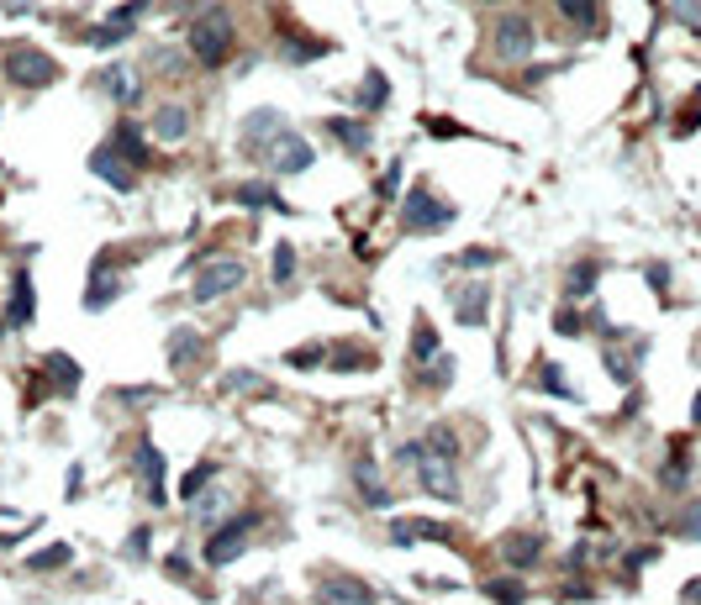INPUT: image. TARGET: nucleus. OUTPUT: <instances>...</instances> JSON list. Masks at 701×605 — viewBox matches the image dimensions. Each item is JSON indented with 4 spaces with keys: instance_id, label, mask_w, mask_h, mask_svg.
<instances>
[{
    "instance_id": "obj_1",
    "label": "nucleus",
    "mask_w": 701,
    "mask_h": 605,
    "mask_svg": "<svg viewBox=\"0 0 701 605\" xmlns=\"http://www.w3.org/2000/svg\"><path fill=\"white\" fill-rule=\"evenodd\" d=\"M396 458H401L411 474H416V485H422L433 500H449V505H459V500H465V485H459V458H449V453H438V447H427V437L401 442V453H396Z\"/></svg>"
},
{
    "instance_id": "obj_2",
    "label": "nucleus",
    "mask_w": 701,
    "mask_h": 605,
    "mask_svg": "<svg viewBox=\"0 0 701 605\" xmlns=\"http://www.w3.org/2000/svg\"><path fill=\"white\" fill-rule=\"evenodd\" d=\"M190 58L195 63H206V69H222L227 58L237 53V27H233V16L222 11V5H206L195 21H190Z\"/></svg>"
},
{
    "instance_id": "obj_3",
    "label": "nucleus",
    "mask_w": 701,
    "mask_h": 605,
    "mask_svg": "<svg viewBox=\"0 0 701 605\" xmlns=\"http://www.w3.org/2000/svg\"><path fill=\"white\" fill-rule=\"evenodd\" d=\"M0 74L21 90H48V85H59V58L32 48V43H11L0 58Z\"/></svg>"
},
{
    "instance_id": "obj_4",
    "label": "nucleus",
    "mask_w": 701,
    "mask_h": 605,
    "mask_svg": "<svg viewBox=\"0 0 701 605\" xmlns=\"http://www.w3.org/2000/svg\"><path fill=\"white\" fill-rule=\"evenodd\" d=\"M253 527H259V511H233L227 521H217V527H211V537H206L201 558H206L211 568H227V563H237V558L248 552Z\"/></svg>"
},
{
    "instance_id": "obj_5",
    "label": "nucleus",
    "mask_w": 701,
    "mask_h": 605,
    "mask_svg": "<svg viewBox=\"0 0 701 605\" xmlns=\"http://www.w3.org/2000/svg\"><path fill=\"white\" fill-rule=\"evenodd\" d=\"M459 217V206H449V200H438L427 184H411L407 200H401V221H407V232L416 237H427V232H443V226H454Z\"/></svg>"
},
{
    "instance_id": "obj_6",
    "label": "nucleus",
    "mask_w": 701,
    "mask_h": 605,
    "mask_svg": "<svg viewBox=\"0 0 701 605\" xmlns=\"http://www.w3.org/2000/svg\"><path fill=\"white\" fill-rule=\"evenodd\" d=\"M132 474H137L143 500H148L153 511H164V505H169V463H164V447H159L153 437L137 442V453H132Z\"/></svg>"
},
{
    "instance_id": "obj_7",
    "label": "nucleus",
    "mask_w": 701,
    "mask_h": 605,
    "mask_svg": "<svg viewBox=\"0 0 701 605\" xmlns=\"http://www.w3.org/2000/svg\"><path fill=\"white\" fill-rule=\"evenodd\" d=\"M491 48H496L501 63H523V58H532V48H538V27H532V16L507 11V16L491 27Z\"/></svg>"
},
{
    "instance_id": "obj_8",
    "label": "nucleus",
    "mask_w": 701,
    "mask_h": 605,
    "mask_svg": "<svg viewBox=\"0 0 701 605\" xmlns=\"http://www.w3.org/2000/svg\"><path fill=\"white\" fill-rule=\"evenodd\" d=\"M280 132H291V121L280 116L275 106H259V110H248L243 116V159H253V164H264L269 159V148L280 143Z\"/></svg>"
},
{
    "instance_id": "obj_9",
    "label": "nucleus",
    "mask_w": 701,
    "mask_h": 605,
    "mask_svg": "<svg viewBox=\"0 0 701 605\" xmlns=\"http://www.w3.org/2000/svg\"><path fill=\"white\" fill-rule=\"evenodd\" d=\"M248 284V264L243 258H206L201 269H195V290H190V300H222V295H233Z\"/></svg>"
},
{
    "instance_id": "obj_10",
    "label": "nucleus",
    "mask_w": 701,
    "mask_h": 605,
    "mask_svg": "<svg viewBox=\"0 0 701 605\" xmlns=\"http://www.w3.org/2000/svg\"><path fill=\"white\" fill-rule=\"evenodd\" d=\"M143 16H148V0H127V5H117L101 27L85 32V43H90V48H121L127 37H137V21H143Z\"/></svg>"
},
{
    "instance_id": "obj_11",
    "label": "nucleus",
    "mask_w": 701,
    "mask_h": 605,
    "mask_svg": "<svg viewBox=\"0 0 701 605\" xmlns=\"http://www.w3.org/2000/svg\"><path fill=\"white\" fill-rule=\"evenodd\" d=\"M391 543H396V548H416V543L459 548V543H454V527H449V521H433V516H396V521H391Z\"/></svg>"
},
{
    "instance_id": "obj_12",
    "label": "nucleus",
    "mask_w": 701,
    "mask_h": 605,
    "mask_svg": "<svg viewBox=\"0 0 701 605\" xmlns=\"http://www.w3.org/2000/svg\"><path fill=\"white\" fill-rule=\"evenodd\" d=\"M449 306H454V322H459V327H485V316H491V284H485V279L454 284V290H449Z\"/></svg>"
},
{
    "instance_id": "obj_13",
    "label": "nucleus",
    "mask_w": 701,
    "mask_h": 605,
    "mask_svg": "<svg viewBox=\"0 0 701 605\" xmlns=\"http://www.w3.org/2000/svg\"><path fill=\"white\" fill-rule=\"evenodd\" d=\"M117 295H121L117 258H111V253H101V258L90 264V284H85V311H106V306H111Z\"/></svg>"
},
{
    "instance_id": "obj_14",
    "label": "nucleus",
    "mask_w": 701,
    "mask_h": 605,
    "mask_svg": "<svg viewBox=\"0 0 701 605\" xmlns=\"http://www.w3.org/2000/svg\"><path fill=\"white\" fill-rule=\"evenodd\" d=\"M264 164L275 168V174H306V168L317 164V153H311V143H306L301 132H280V143L269 148Z\"/></svg>"
},
{
    "instance_id": "obj_15",
    "label": "nucleus",
    "mask_w": 701,
    "mask_h": 605,
    "mask_svg": "<svg viewBox=\"0 0 701 605\" xmlns=\"http://www.w3.org/2000/svg\"><path fill=\"white\" fill-rule=\"evenodd\" d=\"M111 148H117L121 159L137 168V174H143V168H153V143L143 137V127H137L132 116H121L117 127H111Z\"/></svg>"
},
{
    "instance_id": "obj_16",
    "label": "nucleus",
    "mask_w": 701,
    "mask_h": 605,
    "mask_svg": "<svg viewBox=\"0 0 701 605\" xmlns=\"http://www.w3.org/2000/svg\"><path fill=\"white\" fill-rule=\"evenodd\" d=\"M90 174H95L101 184H111V190H121V195H127V190L137 184V168L127 164V159H121L117 148H111V143H101V148L90 153Z\"/></svg>"
},
{
    "instance_id": "obj_17",
    "label": "nucleus",
    "mask_w": 701,
    "mask_h": 605,
    "mask_svg": "<svg viewBox=\"0 0 701 605\" xmlns=\"http://www.w3.org/2000/svg\"><path fill=\"white\" fill-rule=\"evenodd\" d=\"M148 137H153V143H164V148L185 143V137H190V110L179 106V101L159 106V110H153V121H148Z\"/></svg>"
},
{
    "instance_id": "obj_18",
    "label": "nucleus",
    "mask_w": 701,
    "mask_h": 605,
    "mask_svg": "<svg viewBox=\"0 0 701 605\" xmlns=\"http://www.w3.org/2000/svg\"><path fill=\"white\" fill-rule=\"evenodd\" d=\"M322 605H375V590L364 585V579H353V574H333V579H322Z\"/></svg>"
},
{
    "instance_id": "obj_19",
    "label": "nucleus",
    "mask_w": 701,
    "mask_h": 605,
    "mask_svg": "<svg viewBox=\"0 0 701 605\" xmlns=\"http://www.w3.org/2000/svg\"><path fill=\"white\" fill-rule=\"evenodd\" d=\"M164 358H169V369L185 374L195 358H206V337H201L195 327H175V331H169V342H164Z\"/></svg>"
},
{
    "instance_id": "obj_20",
    "label": "nucleus",
    "mask_w": 701,
    "mask_h": 605,
    "mask_svg": "<svg viewBox=\"0 0 701 605\" xmlns=\"http://www.w3.org/2000/svg\"><path fill=\"white\" fill-rule=\"evenodd\" d=\"M322 127H327V137H333L338 148H349V153H364V148L375 143V127L359 121V116H327Z\"/></svg>"
},
{
    "instance_id": "obj_21",
    "label": "nucleus",
    "mask_w": 701,
    "mask_h": 605,
    "mask_svg": "<svg viewBox=\"0 0 701 605\" xmlns=\"http://www.w3.org/2000/svg\"><path fill=\"white\" fill-rule=\"evenodd\" d=\"M95 90H101L106 101H117L121 110L143 95V85H137V79H132V69H121V63H111V69H101V74H95Z\"/></svg>"
},
{
    "instance_id": "obj_22",
    "label": "nucleus",
    "mask_w": 701,
    "mask_h": 605,
    "mask_svg": "<svg viewBox=\"0 0 701 605\" xmlns=\"http://www.w3.org/2000/svg\"><path fill=\"white\" fill-rule=\"evenodd\" d=\"M37 369H43V380L54 385V395H74V389H79V380H85V369H79L69 353H43V364H37Z\"/></svg>"
},
{
    "instance_id": "obj_23",
    "label": "nucleus",
    "mask_w": 701,
    "mask_h": 605,
    "mask_svg": "<svg viewBox=\"0 0 701 605\" xmlns=\"http://www.w3.org/2000/svg\"><path fill=\"white\" fill-rule=\"evenodd\" d=\"M501 563H512V568L543 563V532H512V537H501Z\"/></svg>"
},
{
    "instance_id": "obj_24",
    "label": "nucleus",
    "mask_w": 701,
    "mask_h": 605,
    "mask_svg": "<svg viewBox=\"0 0 701 605\" xmlns=\"http://www.w3.org/2000/svg\"><path fill=\"white\" fill-rule=\"evenodd\" d=\"M32 316H37V306H32V274L16 269V279H11V306H5V327H27Z\"/></svg>"
},
{
    "instance_id": "obj_25",
    "label": "nucleus",
    "mask_w": 701,
    "mask_h": 605,
    "mask_svg": "<svg viewBox=\"0 0 701 605\" xmlns=\"http://www.w3.org/2000/svg\"><path fill=\"white\" fill-rule=\"evenodd\" d=\"M554 11L565 16L570 32H596L601 27V0H554Z\"/></svg>"
},
{
    "instance_id": "obj_26",
    "label": "nucleus",
    "mask_w": 701,
    "mask_h": 605,
    "mask_svg": "<svg viewBox=\"0 0 701 605\" xmlns=\"http://www.w3.org/2000/svg\"><path fill=\"white\" fill-rule=\"evenodd\" d=\"M369 364H375V353L359 347V342H338V347H327V369H333V374H364Z\"/></svg>"
},
{
    "instance_id": "obj_27",
    "label": "nucleus",
    "mask_w": 701,
    "mask_h": 605,
    "mask_svg": "<svg viewBox=\"0 0 701 605\" xmlns=\"http://www.w3.org/2000/svg\"><path fill=\"white\" fill-rule=\"evenodd\" d=\"M353 485H359L364 505H375V511H385V505H391V490L380 485V474H375V463H369V458H359V463H353Z\"/></svg>"
},
{
    "instance_id": "obj_28",
    "label": "nucleus",
    "mask_w": 701,
    "mask_h": 605,
    "mask_svg": "<svg viewBox=\"0 0 701 605\" xmlns=\"http://www.w3.org/2000/svg\"><path fill=\"white\" fill-rule=\"evenodd\" d=\"M237 206H248V211H291V206H285V195H280L275 184H259V179L237 190Z\"/></svg>"
},
{
    "instance_id": "obj_29",
    "label": "nucleus",
    "mask_w": 701,
    "mask_h": 605,
    "mask_svg": "<svg viewBox=\"0 0 701 605\" xmlns=\"http://www.w3.org/2000/svg\"><path fill=\"white\" fill-rule=\"evenodd\" d=\"M596 279H601V264H596V258H581V264H570L565 295H570V300H590V295H596Z\"/></svg>"
},
{
    "instance_id": "obj_30",
    "label": "nucleus",
    "mask_w": 701,
    "mask_h": 605,
    "mask_svg": "<svg viewBox=\"0 0 701 605\" xmlns=\"http://www.w3.org/2000/svg\"><path fill=\"white\" fill-rule=\"evenodd\" d=\"M438 353H443V342H438V331H433L427 322H422V316H416V327H411V364L422 369V364H433Z\"/></svg>"
},
{
    "instance_id": "obj_31",
    "label": "nucleus",
    "mask_w": 701,
    "mask_h": 605,
    "mask_svg": "<svg viewBox=\"0 0 701 605\" xmlns=\"http://www.w3.org/2000/svg\"><path fill=\"white\" fill-rule=\"evenodd\" d=\"M532 385L548 389V395H565V400H575V389L565 385V369H559L554 358H538V369H532Z\"/></svg>"
},
{
    "instance_id": "obj_32",
    "label": "nucleus",
    "mask_w": 701,
    "mask_h": 605,
    "mask_svg": "<svg viewBox=\"0 0 701 605\" xmlns=\"http://www.w3.org/2000/svg\"><path fill=\"white\" fill-rule=\"evenodd\" d=\"M217 469H222L217 458H206V463H195V469H190V474L179 479V500H195L201 490H206V485H211V479H217Z\"/></svg>"
},
{
    "instance_id": "obj_33",
    "label": "nucleus",
    "mask_w": 701,
    "mask_h": 605,
    "mask_svg": "<svg viewBox=\"0 0 701 605\" xmlns=\"http://www.w3.org/2000/svg\"><path fill=\"white\" fill-rule=\"evenodd\" d=\"M295 248L291 242H275V264H269V279H275V290H291V279H295Z\"/></svg>"
},
{
    "instance_id": "obj_34",
    "label": "nucleus",
    "mask_w": 701,
    "mask_h": 605,
    "mask_svg": "<svg viewBox=\"0 0 701 605\" xmlns=\"http://www.w3.org/2000/svg\"><path fill=\"white\" fill-rule=\"evenodd\" d=\"M385 101H391V79H385V74H364V85H359V106L380 110Z\"/></svg>"
},
{
    "instance_id": "obj_35",
    "label": "nucleus",
    "mask_w": 701,
    "mask_h": 605,
    "mask_svg": "<svg viewBox=\"0 0 701 605\" xmlns=\"http://www.w3.org/2000/svg\"><path fill=\"white\" fill-rule=\"evenodd\" d=\"M69 558H74V548H69V543H54V548L32 552V558H27V568H32V574H54V568H63Z\"/></svg>"
},
{
    "instance_id": "obj_36",
    "label": "nucleus",
    "mask_w": 701,
    "mask_h": 605,
    "mask_svg": "<svg viewBox=\"0 0 701 605\" xmlns=\"http://www.w3.org/2000/svg\"><path fill=\"white\" fill-rule=\"evenodd\" d=\"M485 601L491 605H527V590L517 579H491V585H485Z\"/></svg>"
},
{
    "instance_id": "obj_37",
    "label": "nucleus",
    "mask_w": 701,
    "mask_h": 605,
    "mask_svg": "<svg viewBox=\"0 0 701 605\" xmlns=\"http://www.w3.org/2000/svg\"><path fill=\"white\" fill-rule=\"evenodd\" d=\"M606 369H612L617 385H633V380H639V358H628L623 347H606Z\"/></svg>"
},
{
    "instance_id": "obj_38",
    "label": "nucleus",
    "mask_w": 701,
    "mask_h": 605,
    "mask_svg": "<svg viewBox=\"0 0 701 605\" xmlns=\"http://www.w3.org/2000/svg\"><path fill=\"white\" fill-rule=\"evenodd\" d=\"M327 53H333L327 37H317V43H285V63H311V58H327Z\"/></svg>"
},
{
    "instance_id": "obj_39",
    "label": "nucleus",
    "mask_w": 701,
    "mask_h": 605,
    "mask_svg": "<svg viewBox=\"0 0 701 605\" xmlns=\"http://www.w3.org/2000/svg\"><path fill=\"white\" fill-rule=\"evenodd\" d=\"M697 127H701V85L691 90V101H686V106H680V116H675V137H691Z\"/></svg>"
},
{
    "instance_id": "obj_40",
    "label": "nucleus",
    "mask_w": 701,
    "mask_h": 605,
    "mask_svg": "<svg viewBox=\"0 0 701 605\" xmlns=\"http://www.w3.org/2000/svg\"><path fill=\"white\" fill-rule=\"evenodd\" d=\"M227 389H233V395H275L253 369H233V374H227Z\"/></svg>"
},
{
    "instance_id": "obj_41",
    "label": "nucleus",
    "mask_w": 701,
    "mask_h": 605,
    "mask_svg": "<svg viewBox=\"0 0 701 605\" xmlns=\"http://www.w3.org/2000/svg\"><path fill=\"white\" fill-rule=\"evenodd\" d=\"M422 369H427V374H422V389H443L454 380V358H443V353H438L433 364H422Z\"/></svg>"
},
{
    "instance_id": "obj_42",
    "label": "nucleus",
    "mask_w": 701,
    "mask_h": 605,
    "mask_svg": "<svg viewBox=\"0 0 701 605\" xmlns=\"http://www.w3.org/2000/svg\"><path fill=\"white\" fill-rule=\"evenodd\" d=\"M686 479H691V458H686V447L675 442V458L664 463V485H670V490H680Z\"/></svg>"
},
{
    "instance_id": "obj_43",
    "label": "nucleus",
    "mask_w": 701,
    "mask_h": 605,
    "mask_svg": "<svg viewBox=\"0 0 701 605\" xmlns=\"http://www.w3.org/2000/svg\"><path fill=\"white\" fill-rule=\"evenodd\" d=\"M675 532H680L686 543H701V500H691V505L675 516Z\"/></svg>"
},
{
    "instance_id": "obj_44",
    "label": "nucleus",
    "mask_w": 701,
    "mask_h": 605,
    "mask_svg": "<svg viewBox=\"0 0 701 605\" xmlns=\"http://www.w3.org/2000/svg\"><path fill=\"white\" fill-rule=\"evenodd\" d=\"M491 264H501V248H465L459 253V269H491Z\"/></svg>"
},
{
    "instance_id": "obj_45",
    "label": "nucleus",
    "mask_w": 701,
    "mask_h": 605,
    "mask_svg": "<svg viewBox=\"0 0 701 605\" xmlns=\"http://www.w3.org/2000/svg\"><path fill=\"white\" fill-rule=\"evenodd\" d=\"M427 447H438V453L459 458V432H454V427H433V432H427Z\"/></svg>"
},
{
    "instance_id": "obj_46",
    "label": "nucleus",
    "mask_w": 701,
    "mask_h": 605,
    "mask_svg": "<svg viewBox=\"0 0 701 605\" xmlns=\"http://www.w3.org/2000/svg\"><path fill=\"white\" fill-rule=\"evenodd\" d=\"M285 364L291 369H317V364H327V347H295V353H285Z\"/></svg>"
},
{
    "instance_id": "obj_47",
    "label": "nucleus",
    "mask_w": 701,
    "mask_h": 605,
    "mask_svg": "<svg viewBox=\"0 0 701 605\" xmlns=\"http://www.w3.org/2000/svg\"><path fill=\"white\" fill-rule=\"evenodd\" d=\"M554 331H559V337H581V331H585V316H581V311H570V306H565V311L554 316Z\"/></svg>"
},
{
    "instance_id": "obj_48",
    "label": "nucleus",
    "mask_w": 701,
    "mask_h": 605,
    "mask_svg": "<svg viewBox=\"0 0 701 605\" xmlns=\"http://www.w3.org/2000/svg\"><path fill=\"white\" fill-rule=\"evenodd\" d=\"M396 190H401V164H385L380 184H375V195H380V200H396Z\"/></svg>"
},
{
    "instance_id": "obj_49",
    "label": "nucleus",
    "mask_w": 701,
    "mask_h": 605,
    "mask_svg": "<svg viewBox=\"0 0 701 605\" xmlns=\"http://www.w3.org/2000/svg\"><path fill=\"white\" fill-rule=\"evenodd\" d=\"M195 500H201V495H195ZM195 516H201L206 527H217V521H222V495H206L201 505H195Z\"/></svg>"
},
{
    "instance_id": "obj_50",
    "label": "nucleus",
    "mask_w": 701,
    "mask_h": 605,
    "mask_svg": "<svg viewBox=\"0 0 701 605\" xmlns=\"http://www.w3.org/2000/svg\"><path fill=\"white\" fill-rule=\"evenodd\" d=\"M148 543H153V532H148V527H132V537H127V552H132V558H148Z\"/></svg>"
},
{
    "instance_id": "obj_51",
    "label": "nucleus",
    "mask_w": 701,
    "mask_h": 605,
    "mask_svg": "<svg viewBox=\"0 0 701 605\" xmlns=\"http://www.w3.org/2000/svg\"><path fill=\"white\" fill-rule=\"evenodd\" d=\"M675 16H680V21H691V27L701 32V5H697V0H675Z\"/></svg>"
},
{
    "instance_id": "obj_52",
    "label": "nucleus",
    "mask_w": 701,
    "mask_h": 605,
    "mask_svg": "<svg viewBox=\"0 0 701 605\" xmlns=\"http://www.w3.org/2000/svg\"><path fill=\"white\" fill-rule=\"evenodd\" d=\"M427 132H433V137H454V132H459V127H454V121H449V116H427Z\"/></svg>"
},
{
    "instance_id": "obj_53",
    "label": "nucleus",
    "mask_w": 701,
    "mask_h": 605,
    "mask_svg": "<svg viewBox=\"0 0 701 605\" xmlns=\"http://www.w3.org/2000/svg\"><path fill=\"white\" fill-rule=\"evenodd\" d=\"M164 568H169V574H179V579H185V574H190V558H185V552H169V558H164Z\"/></svg>"
},
{
    "instance_id": "obj_54",
    "label": "nucleus",
    "mask_w": 701,
    "mask_h": 605,
    "mask_svg": "<svg viewBox=\"0 0 701 605\" xmlns=\"http://www.w3.org/2000/svg\"><path fill=\"white\" fill-rule=\"evenodd\" d=\"M63 490L79 495V490H85V469H69V474H63Z\"/></svg>"
},
{
    "instance_id": "obj_55",
    "label": "nucleus",
    "mask_w": 701,
    "mask_h": 605,
    "mask_svg": "<svg viewBox=\"0 0 701 605\" xmlns=\"http://www.w3.org/2000/svg\"><path fill=\"white\" fill-rule=\"evenodd\" d=\"M648 284L664 290V284H670V269H664V264H648Z\"/></svg>"
},
{
    "instance_id": "obj_56",
    "label": "nucleus",
    "mask_w": 701,
    "mask_h": 605,
    "mask_svg": "<svg viewBox=\"0 0 701 605\" xmlns=\"http://www.w3.org/2000/svg\"><path fill=\"white\" fill-rule=\"evenodd\" d=\"M570 568H581V563H590V548H570V558H565Z\"/></svg>"
},
{
    "instance_id": "obj_57",
    "label": "nucleus",
    "mask_w": 701,
    "mask_h": 605,
    "mask_svg": "<svg viewBox=\"0 0 701 605\" xmlns=\"http://www.w3.org/2000/svg\"><path fill=\"white\" fill-rule=\"evenodd\" d=\"M686 601H691V605H701V579H691V585H686Z\"/></svg>"
},
{
    "instance_id": "obj_58",
    "label": "nucleus",
    "mask_w": 701,
    "mask_h": 605,
    "mask_svg": "<svg viewBox=\"0 0 701 605\" xmlns=\"http://www.w3.org/2000/svg\"><path fill=\"white\" fill-rule=\"evenodd\" d=\"M691 411H697V416H691V421H701V395H697V405H691Z\"/></svg>"
},
{
    "instance_id": "obj_59",
    "label": "nucleus",
    "mask_w": 701,
    "mask_h": 605,
    "mask_svg": "<svg viewBox=\"0 0 701 605\" xmlns=\"http://www.w3.org/2000/svg\"><path fill=\"white\" fill-rule=\"evenodd\" d=\"M474 5H496V0H474Z\"/></svg>"
}]
</instances>
